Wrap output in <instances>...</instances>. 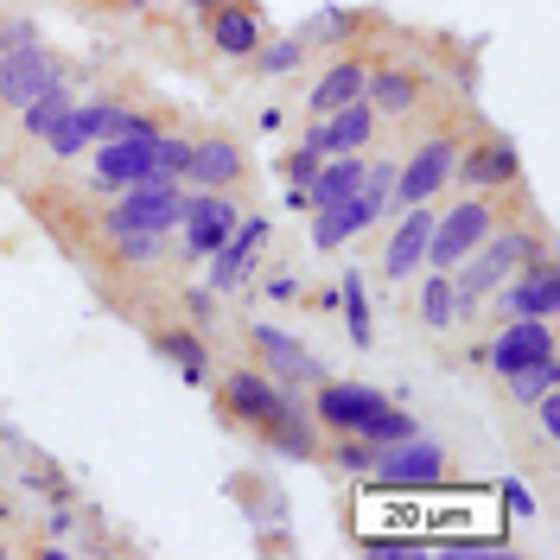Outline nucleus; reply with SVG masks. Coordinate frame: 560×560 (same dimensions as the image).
<instances>
[{
  "mask_svg": "<svg viewBox=\"0 0 560 560\" xmlns=\"http://www.w3.org/2000/svg\"><path fill=\"white\" fill-rule=\"evenodd\" d=\"M331 465H338V471H350V478H363V471H370V458H376V446H370V440H357V433H338V446H331Z\"/></svg>",
  "mask_w": 560,
  "mask_h": 560,
  "instance_id": "f704fd0d",
  "label": "nucleus"
},
{
  "mask_svg": "<svg viewBox=\"0 0 560 560\" xmlns=\"http://www.w3.org/2000/svg\"><path fill=\"white\" fill-rule=\"evenodd\" d=\"M420 318L433 325V331H446L453 325V275H427V287H420Z\"/></svg>",
  "mask_w": 560,
  "mask_h": 560,
  "instance_id": "72a5a7b5",
  "label": "nucleus"
},
{
  "mask_svg": "<svg viewBox=\"0 0 560 560\" xmlns=\"http://www.w3.org/2000/svg\"><path fill=\"white\" fill-rule=\"evenodd\" d=\"M548 388H560V363H555V357H548V363H528V370H516V376H503V395H510L516 408L541 401Z\"/></svg>",
  "mask_w": 560,
  "mask_h": 560,
  "instance_id": "c756f323",
  "label": "nucleus"
},
{
  "mask_svg": "<svg viewBox=\"0 0 560 560\" xmlns=\"http://www.w3.org/2000/svg\"><path fill=\"white\" fill-rule=\"evenodd\" d=\"M205 33H210V51H223V58H248V51L268 38V20H261L255 0H217V7L205 13Z\"/></svg>",
  "mask_w": 560,
  "mask_h": 560,
  "instance_id": "f3484780",
  "label": "nucleus"
},
{
  "mask_svg": "<svg viewBox=\"0 0 560 560\" xmlns=\"http://www.w3.org/2000/svg\"><path fill=\"white\" fill-rule=\"evenodd\" d=\"M178 217H185V185L178 178H140L128 191H115V205L103 217V236L108 230H153V236H173Z\"/></svg>",
  "mask_w": 560,
  "mask_h": 560,
  "instance_id": "20e7f679",
  "label": "nucleus"
},
{
  "mask_svg": "<svg viewBox=\"0 0 560 560\" xmlns=\"http://www.w3.org/2000/svg\"><path fill=\"white\" fill-rule=\"evenodd\" d=\"M248 178V153L243 140L230 135H205L191 140V160H185V185H198V191H236Z\"/></svg>",
  "mask_w": 560,
  "mask_h": 560,
  "instance_id": "4468645a",
  "label": "nucleus"
},
{
  "mask_svg": "<svg viewBox=\"0 0 560 560\" xmlns=\"http://www.w3.org/2000/svg\"><path fill=\"white\" fill-rule=\"evenodd\" d=\"M338 306H345V331L357 350L376 345V318H370V300H363V275H345L338 280Z\"/></svg>",
  "mask_w": 560,
  "mask_h": 560,
  "instance_id": "393cba45",
  "label": "nucleus"
},
{
  "mask_svg": "<svg viewBox=\"0 0 560 560\" xmlns=\"http://www.w3.org/2000/svg\"><path fill=\"white\" fill-rule=\"evenodd\" d=\"M108 248H115L128 268H160L166 236H153V230H108Z\"/></svg>",
  "mask_w": 560,
  "mask_h": 560,
  "instance_id": "7c9ffc66",
  "label": "nucleus"
},
{
  "mask_svg": "<svg viewBox=\"0 0 560 560\" xmlns=\"http://www.w3.org/2000/svg\"><path fill=\"white\" fill-rule=\"evenodd\" d=\"M140 135H160V121L128 103H103V140H140Z\"/></svg>",
  "mask_w": 560,
  "mask_h": 560,
  "instance_id": "473e14b6",
  "label": "nucleus"
},
{
  "mask_svg": "<svg viewBox=\"0 0 560 560\" xmlns=\"http://www.w3.org/2000/svg\"><path fill=\"white\" fill-rule=\"evenodd\" d=\"M376 108L363 103H345L331 108V115H318V121H306V147H313L318 160H331V153H370V140H376Z\"/></svg>",
  "mask_w": 560,
  "mask_h": 560,
  "instance_id": "9b49d317",
  "label": "nucleus"
},
{
  "mask_svg": "<svg viewBox=\"0 0 560 560\" xmlns=\"http://www.w3.org/2000/svg\"><path fill=\"white\" fill-rule=\"evenodd\" d=\"M383 401L388 395L383 388H370V383H318L313 388V420L325 427V433H357Z\"/></svg>",
  "mask_w": 560,
  "mask_h": 560,
  "instance_id": "dca6fc26",
  "label": "nucleus"
},
{
  "mask_svg": "<svg viewBox=\"0 0 560 560\" xmlns=\"http://www.w3.org/2000/svg\"><path fill=\"white\" fill-rule=\"evenodd\" d=\"M261 440L268 446H280L287 458H318V440H313V408L287 388V401H280V415L261 427Z\"/></svg>",
  "mask_w": 560,
  "mask_h": 560,
  "instance_id": "5701e85b",
  "label": "nucleus"
},
{
  "mask_svg": "<svg viewBox=\"0 0 560 560\" xmlns=\"http://www.w3.org/2000/svg\"><path fill=\"white\" fill-rule=\"evenodd\" d=\"M446 471H453V453H446L440 440H427V433H408V440H395V446H376V458H370L363 478H376L383 490H440Z\"/></svg>",
  "mask_w": 560,
  "mask_h": 560,
  "instance_id": "7ed1b4c3",
  "label": "nucleus"
},
{
  "mask_svg": "<svg viewBox=\"0 0 560 560\" xmlns=\"http://www.w3.org/2000/svg\"><path fill=\"white\" fill-rule=\"evenodd\" d=\"M185 160H191V140L160 128L153 147H147V178H178V185H185Z\"/></svg>",
  "mask_w": 560,
  "mask_h": 560,
  "instance_id": "c85d7f7f",
  "label": "nucleus"
},
{
  "mask_svg": "<svg viewBox=\"0 0 560 560\" xmlns=\"http://www.w3.org/2000/svg\"><path fill=\"white\" fill-rule=\"evenodd\" d=\"M363 103L376 115H415L427 103V77L408 65H370V83H363Z\"/></svg>",
  "mask_w": 560,
  "mask_h": 560,
  "instance_id": "6ab92c4d",
  "label": "nucleus"
},
{
  "mask_svg": "<svg viewBox=\"0 0 560 560\" xmlns=\"http://www.w3.org/2000/svg\"><path fill=\"white\" fill-rule=\"evenodd\" d=\"M248 58H255L261 77H293V70L306 65V45H300V33H268Z\"/></svg>",
  "mask_w": 560,
  "mask_h": 560,
  "instance_id": "bb28decb",
  "label": "nucleus"
},
{
  "mask_svg": "<svg viewBox=\"0 0 560 560\" xmlns=\"http://www.w3.org/2000/svg\"><path fill=\"white\" fill-rule=\"evenodd\" d=\"M555 357V318H503V331L485 345V363L503 376H516L528 363H548Z\"/></svg>",
  "mask_w": 560,
  "mask_h": 560,
  "instance_id": "9d476101",
  "label": "nucleus"
},
{
  "mask_svg": "<svg viewBox=\"0 0 560 560\" xmlns=\"http://www.w3.org/2000/svg\"><path fill=\"white\" fill-rule=\"evenodd\" d=\"M357 26H363L357 7H325V13H313V20L300 26V45H306V51H313V45H345V38H357Z\"/></svg>",
  "mask_w": 560,
  "mask_h": 560,
  "instance_id": "a878e982",
  "label": "nucleus"
},
{
  "mask_svg": "<svg viewBox=\"0 0 560 560\" xmlns=\"http://www.w3.org/2000/svg\"><path fill=\"white\" fill-rule=\"evenodd\" d=\"M503 217L490 205V191H465L453 210H433V236H427V268H440V275H453L458 261L471 255V248L485 243L490 230H497Z\"/></svg>",
  "mask_w": 560,
  "mask_h": 560,
  "instance_id": "f03ea898",
  "label": "nucleus"
},
{
  "mask_svg": "<svg viewBox=\"0 0 560 560\" xmlns=\"http://www.w3.org/2000/svg\"><path fill=\"white\" fill-rule=\"evenodd\" d=\"M408 433H420V427H415V415L395 408V401H383L376 415L357 427V440H370V446H395V440H408Z\"/></svg>",
  "mask_w": 560,
  "mask_h": 560,
  "instance_id": "2f4dec72",
  "label": "nucleus"
},
{
  "mask_svg": "<svg viewBox=\"0 0 560 560\" xmlns=\"http://www.w3.org/2000/svg\"><path fill=\"white\" fill-rule=\"evenodd\" d=\"M51 83H65V65H58L45 45L0 51V108H26L33 96H45Z\"/></svg>",
  "mask_w": 560,
  "mask_h": 560,
  "instance_id": "f8f14e48",
  "label": "nucleus"
},
{
  "mask_svg": "<svg viewBox=\"0 0 560 560\" xmlns=\"http://www.w3.org/2000/svg\"><path fill=\"white\" fill-rule=\"evenodd\" d=\"M191 7H198V13H210V7H217V0H191Z\"/></svg>",
  "mask_w": 560,
  "mask_h": 560,
  "instance_id": "79ce46f5",
  "label": "nucleus"
},
{
  "mask_svg": "<svg viewBox=\"0 0 560 560\" xmlns=\"http://www.w3.org/2000/svg\"><path fill=\"white\" fill-rule=\"evenodd\" d=\"M185 313L198 318V325H210V318H217V293H205V287H185Z\"/></svg>",
  "mask_w": 560,
  "mask_h": 560,
  "instance_id": "58836bf2",
  "label": "nucleus"
},
{
  "mask_svg": "<svg viewBox=\"0 0 560 560\" xmlns=\"http://www.w3.org/2000/svg\"><path fill=\"white\" fill-rule=\"evenodd\" d=\"M453 185H465V191H510V185H523V160H516V147L503 135H478L471 147H458Z\"/></svg>",
  "mask_w": 560,
  "mask_h": 560,
  "instance_id": "1a4fd4ad",
  "label": "nucleus"
},
{
  "mask_svg": "<svg viewBox=\"0 0 560 560\" xmlns=\"http://www.w3.org/2000/svg\"><path fill=\"white\" fill-rule=\"evenodd\" d=\"M363 555H376V560H415L420 548H415V541H363Z\"/></svg>",
  "mask_w": 560,
  "mask_h": 560,
  "instance_id": "ea45409f",
  "label": "nucleus"
},
{
  "mask_svg": "<svg viewBox=\"0 0 560 560\" xmlns=\"http://www.w3.org/2000/svg\"><path fill=\"white\" fill-rule=\"evenodd\" d=\"M147 147H153V135H140V140H96V160H90L96 185H108V191L140 185V178H147Z\"/></svg>",
  "mask_w": 560,
  "mask_h": 560,
  "instance_id": "aec40b11",
  "label": "nucleus"
},
{
  "mask_svg": "<svg viewBox=\"0 0 560 560\" xmlns=\"http://www.w3.org/2000/svg\"><path fill=\"white\" fill-rule=\"evenodd\" d=\"M458 147H465V140H458L453 128L427 135V140L415 147V153H408V160L395 166V191H388V205H433V198H440V191L453 185Z\"/></svg>",
  "mask_w": 560,
  "mask_h": 560,
  "instance_id": "39448f33",
  "label": "nucleus"
},
{
  "mask_svg": "<svg viewBox=\"0 0 560 560\" xmlns=\"http://www.w3.org/2000/svg\"><path fill=\"white\" fill-rule=\"evenodd\" d=\"M236 191H185V217L173 236H185V261H205L210 248L236 230Z\"/></svg>",
  "mask_w": 560,
  "mask_h": 560,
  "instance_id": "6e6552de",
  "label": "nucleus"
},
{
  "mask_svg": "<svg viewBox=\"0 0 560 560\" xmlns=\"http://www.w3.org/2000/svg\"><path fill=\"white\" fill-rule=\"evenodd\" d=\"M20 45H38L33 20H7V26H0V51H20Z\"/></svg>",
  "mask_w": 560,
  "mask_h": 560,
  "instance_id": "4c0bfd02",
  "label": "nucleus"
},
{
  "mask_svg": "<svg viewBox=\"0 0 560 560\" xmlns=\"http://www.w3.org/2000/svg\"><path fill=\"white\" fill-rule=\"evenodd\" d=\"M313 173H318V153L306 147V140H300V147L287 153V185H293V205L306 198V185H313Z\"/></svg>",
  "mask_w": 560,
  "mask_h": 560,
  "instance_id": "c9c22d12",
  "label": "nucleus"
},
{
  "mask_svg": "<svg viewBox=\"0 0 560 560\" xmlns=\"http://www.w3.org/2000/svg\"><path fill=\"white\" fill-rule=\"evenodd\" d=\"M248 345H255V357H261V370L275 376L280 388H300V383H325V370H318L313 350H300L280 325H248Z\"/></svg>",
  "mask_w": 560,
  "mask_h": 560,
  "instance_id": "2eb2a0df",
  "label": "nucleus"
},
{
  "mask_svg": "<svg viewBox=\"0 0 560 560\" xmlns=\"http://www.w3.org/2000/svg\"><path fill=\"white\" fill-rule=\"evenodd\" d=\"M535 408V420H541V446H555L560 440V388H548L541 401H528Z\"/></svg>",
  "mask_w": 560,
  "mask_h": 560,
  "instance_id": "e433bc0d",
  "label": "nucleus"
},
{
  "mask_svg": "<svg viewBox=\"0 0 560 560\" xmlns=\"http://www.w3.org/2000/svg\"><path fill=\"white\" fill-rule=\"evenodd\" d=\"M363 83H370V65L350 51V58H338V65L318 77L313 90H306V121H318V115H331V108H345L363 96Z\"/></svg>",
  "mask_w": 560,
  "mask_h": 560,
  "instance_id": "4be33fe9",
  "label": "nucleus"
},
{
  "mask_svg": "<svg viewBox=\"0 0 560 560\" xmlns=\"http://www.w3.org/2000/svg\"><path fill=\"white\" fill-rule=\"evenodd\" d=\"M490 306L503 318H555L560 313V275H555V255H535L523 261L516 275L503 280L497 293H490Z\"/></svg>",
  "mask_w": 560,
  "mask_h": 560,
  "instance_id": "0eeeda50",
  "label": "nucleus"
},
{
  "mask_svg": "<svg viewBox=\"0 0 560 560\" xmlns=\"http://www.w3.org/2000/svg\"><path fill=\"white\" fill-rule=\"evenodd\" d=\"M363 173H370V160H363V153H331V160H318V173H313V185H306V198H300V210L345 205L350 191L363 185Z\"/></svg>",
  "mask_w": 560,
  "mask_h": 560,
  "instance_id": "412c9836",
  "label": "nucleus"
},
{
  "mask_svg": "<svg viewBox=\"0 0 560 560\" xmlns=\"http://www.w3.org/2000/svg\"><path fill=\"white\" fill-rule=\"evenodd\" d=\"M535 255H548V243H541V230H523V223H497L485 243L471 248L465 261L453 268V318H478V306H485L490 293L503 287V280L516 275L523 261H535Z\"/></svg>",
  "mask_w": 560,
  "mask_h": 560,
  "instance_id": "f257e3e1",
  "label": "nucleus"
},
{
  "mask_svg": "<svg viewBox=\"0 0 560 560\" xmlns=\"http://www.w3.org/2000/svg\"><path fill=\"white\" fill-rule=\"evenodd\" d=\"M0 560H7V541H0Z\"/></svg>",
  "mask_w": 560,
  "mask_h": 560,
  "instance_id": "37998d69",
  "label": "nucleus"
},
{
  "mask_svg": "<svg viewBox=\"0 0 560 560\" xmlns=\"http://www.w3.org/2000/svg\"><path fill=\"white\" fill-rule=\"evenodd\" d=\"M261 293H268V300H293V293H300V280H293V275H275V280H261Z\"/></svg>",
  "mask_w": 560,
  "mask_h": 560,
  "instance_id": "a19ab883",
  "label": "nucleus"
},
{
  "mask_svg": "<svg viewBox=\"0 0 560 560\" xmlns=\"http://www.w3.org/2000/svg\"><path fill=\"white\" fill-rule=\"evenodd\" d=\"M70 103H77V96H70V83H51L45 96H33V103L20 108V115H26V135L45 147V135H51V128H58V121L70 115Z\"/></svg>",
  "mask_w": 560,
  "mask_h": 560,
  "instance_id": "cd10ccee",
  "label": "nucleus"
},
{
  "mask_svg": "<svg viewBox=\"0 0 560 560\" xmlns=\"http://www.w3.org/2000/svg\"><path fill=\"white\" fill-rule=\"evenodd\" d=\"M268 236H275V223L268 217H236V230L223 236V243L210 248L205 261H210V293H243L248 275L261 268V248H268Z\"/></svg>",
  "mask_w": 560,
  "mask_h": 560,
  "instance_id": "423d86ee",
  "label": "nucleus"
},
{
  "mask_svg": "<svg viewBox=\"0 0 560 560\" xmlns=\"http://www.w3.org/2000/svg\"><path fill=\"white\" fill-rule=\"evenodd\" d=\"M217 395H223V415L236 420V427H248V433H261V427L280 415V401H287V388H280L268 370H230Z\"/></svg>",
  "mask_w": 560,
  "mask_h": 560,
  "instance_id": "ddd939ff",
  "label": "nucleus"
},
{
  "mask_svg": "<svg viewBox=\"0 0 560 560\" xmlns=\"http://www.w3.org/2000/svg\"><path fill=\"white\" fill-rule=\"evenodd\" d=\"M427 236H433V205H401V223L383 243V275L415 280V268H427Z\"/></svg>",
  "mask_w": 560,
  "mask_h": 560,
  "instance_id": "a211bd4d",
  "label": "nucleus"
},
{
  "mask_svg": "<svg viewBox=\"0 0 560 560\" xmlns=\"http://www.w3.org/2000/svg\"><path fill=\"white\" fill-rule=\"evenodd\" d=\"M153 350L173 363L185 383H205L210 376V345H205L198 325H160V331H153Z\"/></svg>",
  "mask_w": 560,
  "mask_h": 560,
  "instance_id": "b1692460",
  "label": "nucleus"
}]
</instances>
